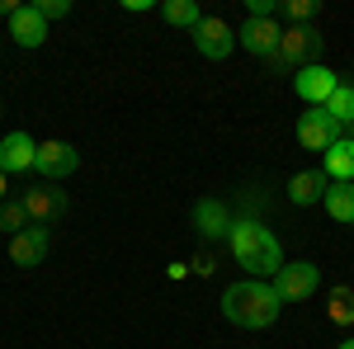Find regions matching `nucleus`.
<instances>
[{"label": "nucleus", "instance_id": "f257e3e1", "mask_svg": "<svg viewBox=\"0 0 354 349\" xmlns=\"http://www.w3.org/2000/svg\"><path fill=\"white\" fill-rule=\"evenodd\" d=\"M227 245H232L236 265L250 279H274L283 269V245H279V236H274L265 222H255V217H236L232 232H227Z\"/></svg>", "mask_w": 354, "mask_h": 349}, {"label": "nucleus", "instance_id": "f03ea898", "mask_svg": "<svg viewBox=\"0 0 354 349\" xmlns=\"http://www.w3.org/2000/svg\"><path fill=\"white\" fill-rule=\"evenodd\" d=\"M279 307L283 302L274 293V283H265V279H241L222 293V317L241 330H270L279 321Z\"/></svg>", "mask_w": 354, "mask_h": 349}, {"label": "nucleus", "instance_id": "7ed1b4c3", "mask_svg": "<svg viewBox=\"0 0 354 349\" xmlns=\"http://www.w3.org/2000/svg\"><path fill=\"white\" fill-rule=\"evenodd\" d=\"M322 53H326V38L312 24H288L283 38H279V53H274L270 62H274V71H293V76H298L307 66H317Z\"/></svg>", "mask_w": 354, "mask_h": 349}, {"label": "nucleus", "instance_id": "20e7f679", "mask_svg": "<svg viewBox=\"0 0 354 349\" xmlns=\"http://www.w3.org/2000/svg\"><path fill=\"white\" fill-rule=\"evenodd\" d=\"M322 288V265H312V260H293V265H283L274 274V293L279 302H302V297H317Z\"/></svg>", "mask_w": 354, "mask_h": 349}, {"label": "nucleus", "instance_id": "39448f33", "mask_svg": "<svg viewBox=\"0 0 354 349\" xmlns=\"http://www.w3.org/2000/svg\"><path fill=\"white\" fill-rule=\"evenodd\" d=\"M33 170H38L48 185H62L66 175L81 170V151H76L71 142H62V137H48V142H38V161H33Z\"/></svg>", "mask_w": 354, "mask_h": 349}, {"label": "nucleus", "instance_id": "423d86ee", "mask_svg": "<svg viewBox=\"0 0 354 349\" xmlns=\"http://www.w3.org/2000/svg\"><path fill=\"white\" fill-rule=\"evenodd\" d=\"M194 48L208 57V62H227V57L236 53V28L218 19V15H203V24L194 28Z\"/></svg>", "mask_w": 354, "mask_h": 349}, {"label": "nucleus", "instance_id": "0eeeda50", "mask_svg": "<svg viewBox=\"0 0 354 349\" xmlns=\"http://www.w3.org/2000/svg\"><path fill=\"white\" fill-rule=\"evenodd\" d=\"M340 137H345V128L330 118L326 109H307V113L298 118V142L307 147V151H322V156H326Z\"/></svg>", "mask_w": 354, "mask_h": 349}, {"label": "nucleus", "instance_id": "6e6552de", "mask_svg": "<svg viewBox=\"0 0 354 349\" xmlns=\"http://www.w3.org/2000/svg\"><path fill=\"white\" fill-rule=\"evenodd\" d=\"M293 90H298V100L307 109H326L330 95L340 90V76H335L330 66H322V62H317V66H307V71H298V76H293Z\"/></svg>", "mask_w": 354, "mask_h": 349}, {"label": "nucleus", "instance_id": "1a4fd4ad", "mask_svg": "<svg viewBox=\"0 0 354 349\" xmlns=\"http://www.w3.org/2000/svg\"><path fill=\"white\" fill-rule=\"evenodd\" d=\"M24 208H28V217H33V227H53L57 217L66 213V189L38 180L33 189H24Z\"/></svg>", "mask_w": 354, "mask_h": 349}, {"label": "nucleus", "instance_id": "9d476101", "mask_svg": "<svg viewBox=\"0 0 354 349\" xmlns=\"http://www.w3.org/2000/svg\"><path fill=\"white\" fill-rule=\"evenodd\" d=\"M53 250V227H28L19 236H10V260L19 269H38Z\"/></svg>", "mask_w": 354, "mask_h": 349}, {"label": "nucleus", "instance_id": "9b49d317", "mask_svg": "<svg viewBox=\"0 0 354 349\" xmlns=\"http://www.w3.org/2000/svg\"><path fill=\"white\" fill-rule=\"evenodd\" d=\"M33 161H38V142H33L24 128L0 137V170H5V175H24V170H33Z\"/></svg>", "mask_w": 354, "mask_h": 349}, {"label": "nucleus", "instance_id": "f8f14e48", "mask_svg": "<svg viewBox=\"0 0 354 349\" xmlns=\"http://www.w3.org/2000/svg\"><path fill=\"white\" fill-rule=\"evenodd\" d=\"M232 222H236V217L227 213L222 198H198V203H194V232H198L203 241H227Z\"/></svg>", "mask_w": 354, "mask_h": 349}, {"label": "nucleus", "instance_id": "ddd939ff", "mask_svg": "<svg viewBox=\"0 0 354 349\" xmlns=\"http://www.w3.org/2000/svg\"><path fill=\"white\" fill-rule=\"evenodd\" d=\"M279 38H283L279 19H245L241 33H236V43H241L245 53H255V57H274L279 53Z\"/></svg>", "mask_w": 354, "mask_h": 349}, {"label": "nucleus", "instance_id": "4468645a", "mask_svg": "<svg viewBox=\"0 0 354 349\" xmlns=\"http://www.w3.org/2000/svg\"><path fill=\"white\" fill-rule=\"evenodd\" d=\"M10 38H15L19 48H43V43H48V19H43L33 5H19L15 19H10Z\"/></svg>", "mask_w": 354, "mask_h": 349}, {"label": "nucleus", "instance_id": "2eb2a0df", "mask_svg": "<svg viewBox=\"0 0 354 349\" xmlns=\"http://www.w3.org/2000/svg\"><path fill=\"white\" fill-rule=\"evenodd\" d=\"M326 170H298L293 180H288V203H298V208H312L317 198H326Z\"/></svg>", "mask_w": 354, "mask_h": 349}, {"label": "nucleus", "instance_id": "dca6fc26", "mask_svg": "<svg viewBox=\"0 0 354 349\" xmlns=\"http://www.w3.org/2000/svg\"><path fill=\"white\" fill-rule=\"evenodd\" d=\"M322 170H326L330 185H354V137H340L322 156Z\"/></svg>", "mask_w": 354, "mask_h": 349}, {"label": "nucleus", "instance_id": "f3484780", "mask_svg": "<svg viewBox=\"0 0 354 349\" xmlns=\"http://www.w3.org/2000/svg\"><path fill=\"white\" fill-rule=\"evenodd\" d=\"M326 213L340 222V227H354V185H330L326 189Z\"/></svg>", "mask_w": 354, "mask_h": 349}, {"label": "nucleus", "instance_id": "a211bd4d", "mask_svg": "<svg viewBox=\"0 0 354 349\" xmlns=\"http://www.w3.org/2000/svg\"><path fill=\"white\" fill-rule=\"evenodd\" d=\"M161 19L165 24H175V28H198L203 24V10H198V5H194V0H165L161 5Z\"/></svg>", "mask_w": 354, "mask_h": 349}, {"label": "nucleus", "instance_id": "6ab92c4d", "mask_svg": "<svg viewBox=\"0 0 354 349\" xmlns=\"http://www.w3.org/2000/svg\"><path fill=\"white\" fill-rule=\"evenodd\" d=\"M326 113L345 128V137H354V85H345L340 81V90L330 95V104H326Z\"/></svg>", "mask_w": 354, "mask_h": 349}, {"label": "nucleus", "instance_id": "aec40b11", "mask_svg": "<svg viewBox=\"0 0 354 349\" xmlns=\"http://www.w3.org/2000/svg\"><path fill=\"white\" fill-rule=\"evenodd\" d=\"M28 227H33V217H28L24 198H15V203L5 198V203H0V232H5V236H19V232H28Z\"/></svg>", "mask_w": 354, "mask_h": 349}, {"label": "nucleus", "instance_id": "412c9836", "mask_svg": "<svg viewBox=\"0 0 354 349\" xmlns=\"http://www.w3.org/2000/svg\"><path fill=\"white\" fill-rule=\"evenodd\" d=\"M330 321L354 326V288H330Z\"/></svg>", "mask_w": 354, "mask_h": 349}, {"label": "nucleus", "instance_id": "4be33fe9", "mask_svg": "<svg viewBox=\"0 0 354 349\" xmlns=\"http://www.w3.org/2000/svg\"><path fill=\"white\" fill-rule=\"evenodd\" d=\"M317 10H322L317 0H283V10H279V15H283L288 24H312V19H317Z\"/></svg>", "mask_w": 354, "mask_h": 349}, {"label": "nucleus", "instance_id": "5701e85b", "mask_svg": "<svg viewBox=\"0 0 354 349\" xmlns=\"http://www.w3.org/2000/svg\"><path fill=\"white\" fill-rule=\"evenodd\" d=\"M33 10H38V15L53 24V19H66V15H71V0H38Z\"/></svg>", "mask_w": 354, "mask_h": 349}, {"label": "nucleus", "instance_id": "b1692460", "mask_svg": "<svg viewBox=\"0 0 354 349\" xmlns=\"http://www.w3.org/2000/svg\"><path fill=\"white\" fill-rule=\"evenodd\" d=\"M194 274H203V279H208V274H213V269H218V260H213V255H194Z\"/></svg>", "mask_w": 354, "mask_h": 349}, {"label": "nucleus", "instance_id": "393cba45", "mask_svg": "<svg viewBox=\"0 0 354 349\" xmlns=\"http://www.w3.org/2000/svg\"><path fill=\"white\" fill-rule=\"evenodd\" d=\"M5 189H10V175L0 170V203H5Z\"/></svg>", "mask_w": 354, "mask_h": 349}, {"label": "nucleus", "instance_id": "a878e982", "mask_svg": "<svg viewBox=\"0 0 354 349\" xmlns=\"http://www.w3.org/2000/svg\"><path fill=\"white\" fill-rule=\"evenodd\" d=\"M335 349H354V335H350V340H340V345H335Z\"/></svg>", "mask_w": 354, "mask_h": 349}, {"label": "nucleus", "instance_id": "bb28decb", "mask_svg": "<svg viewBox=\"0 0 354 349\" xmlns=\"http://www.w3.org/2000/svg\"><path fill=\"white\" fill-rule=\"evenodd\" d=\"M0 43H5V38H0Z\"/></svg>", "mask_w": 354, "mask_h": 349}]
</instances>
